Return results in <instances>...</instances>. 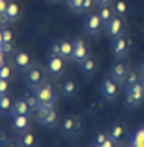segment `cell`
<instances>
[{
    "label": "cell",
    "mask_w": 144,
    "mask_h": 147,
    "mask_svg": "<svg viewBox=\"0 0 144 147\" xmlns=\"http://www.w3.org/2000/svg\"><path fill=\"white\" fill-rule=\"evenodd\" d=\"M59 46H61V57H64L66 61H72V56H74V42L67 41V39H61L59 41Z\"/></svg>",
    "instance_id": "ac0fdd59"
},
{
    "label": "cell",
    "mask_w": 144,
    "mask_h": 147,
    "mask_svg": "<svg viewBox=\"0 0 144 147\" xmlns=\"http://www.w3.org/2000/svg\"><path fill=\"white\" fill-rule=\"evenodd\" d=\"M141 84H143V87H144V79H141Z\"/></svg>",
    "instance_id": "60d3db41"
},
{
    "label": "cell",
    "mask_w": 144,
    "mask_h": 147,
    "mask_svg": "<svg viewBox=\"0 0 144 147\" xmlns=\"http://www.w3.org/2000/svg\"><path fill=\"white\" fill-rule=\"evenodd\" d=\"M89 57H90V53H89V47H87L85 41H84V39H75L74 41V56H72V61L80 65V64Z\"/></svg>",
    "instance_id": "30bf717a"
},
{
    "label": "cell",
    "mask_w": 144,
    "mask_h": 147,
    "mask_svg": "<svg viewBox=\"0 0 144 147\" xmlns=\"http://www.w3.org/2000/svg\"><path fill=\"white\" fill-rule=\"evenodd\" d=\"M66 2H69V0H66Z\"/></svg>",
    "instance_id": "ee69618b"
},
{
    "label": "cell",
    "mask_w": 144,
    "mask_h": 147,
    "mask_svg": "<svg viewBox=\"0 0 144 147\" xmlns=\"http://www.w3.org/2000/svg\"><path fill=\"white\" fill-rule=\"evenodd\" d=\"M0 79H5V80L11 79V65H8L7 62L0 65Z\"/></svg>",
    "instance_id": "f1b7e54d"
},
{
    "label": "cell",
    "mask_w": 144,
    "mask_h": 147,
    "mask_svg": "<svg viewBox=\"0 0 144 147\" xmlns=\"http://www.w3.org/2000/svg\"><path fill=\"white\" fill-rule=\"evenodd\" d=\"M49 54H53V56H61V46H59V41L51 42V46H49Z\"/></svg>",
    "instance_id": "1f68e13d"
},
{
    "label": "cell",
    "mask_w": 144,
    "mask_h": 147,
    "mask_svg": "<svg viewBox=\"0 0 144 147\" xmlns=\"http://www.w3.org/2000/svg\"><path fill=\"white\" fill-rule=\"evenodd\" d=\"M128 147H144V126L136 129L129 137Z\"/></svg>",
    "instance_id": "ffe728a7"
},
{
    "label": "cell",
    "mask_w": 144,
    "mask_h": 147,
    "mask_svg": "<svg viewBox=\"0 0 144 147\" xmlns=\"http://www.w3.org/2000/svg\"><path fill=\"white\" fill-rule=\"evenodd\" d=\"M128 74H129V67L126 65V64H116V65H113L112 72H110V77H112L116 84L123 85Z\"/></svg>",
    "instance_id": "5bb4252c"
},
{
    "label": "cell",
    "mask_w": 144,
    "mask_h": 147,
    "mask_svg": "<svg viewBox=\"0 0 144 147\" xmlns=\"http://www.w3.org/2000/svg\"><path fill=\"white\" fill-rule=\"evenodd\" d=\"M31 126V119L28 115H20V116H11V129L15 131V134L22 136L25 132L30 131Z\"/></svg>",
    "instance_id": "9c48e42d"
},
{
    "label": "cell",
    "mask_w": 144,
    "mask_h": 147,
    "mask_svg": "<svg viewBox=\"0 0 144 147\" xmlns=\"http://www.w3.org/2000/svg\"><path fill=\"white\" fill-rule=\"evenodd\" d=\"M98 90H100V95L105 100L115 101L118 98V95H120V84H116L112 77H107V79H103V82L100 84Z\"/></svg>",
    "instance_id": "52a82bcc"
},
{
    "label": "cell",
    "mask_w": 144,
    "mask_h": 147,
    "mask_svg": "<svg viewBox=\"0 0 144 147\" xmlns=\"http://www.w3.org/2000/svg\"><path fill=\"white\" fill-rule=\"evenodd\" d=\"M0 144H2V147H7L10 142L7 141V134H5V131H2V134H0Z\"/></svg>",
    "instance_id": "d590c367"
},
{
    "label": "cell",
    "mask_w": 144,
    "mask_h": 147,
    "mask_svg": "<svg viewBox=\"0 0 144 147\" xmlns=\"http://www.w3.org/2000/svg\"><path fill=\"white\" fill-rule=\"evenodd\" d=\"M11 105H13V100L10 98V95H0V111H2V116H5L7 111H10Z\"/></svg>",
    "instance_id": "cb8c5ba5"
},
{
    "label": "cell",
    "mask_w": 144,
    "mask_h": 147,
    "mask_svg": "<svg viewBox=\"0 0 144 147\" xmlns=\"http://www.w3.org/2000/svg\"><path fill=\"white\" fill-rule=\"evenodd\" d=\"M10 93V80L0 79V95Z\"/></svg>",
    "instance_id": "4dcf8cb0"
},
{
    "label": "cell",
    "mask_w": 144,
    "mask_h": 147,
    "mask_svg": "<svg viewBox=\"0 0 144 147\" xmlns=\"http://www.w3.org/2000/svg\"><path fill=\"white\" fill-rule=\"evenodd\" d=\"M92 3H93V0H85V2H84V5H82V11L89 10V8L92 7Z\"/></svg>",
    "instance_id": "f35d334b"
},
{
    "label": "cell",
    "mask_w": 144,
    "mask_h": 147,
    "mask_svg": "<svg viewBox=\"0 0 144 147\" xmlns=\"http://www.w3.org/2000/svg\"><path fill=\"white\" fill-rule=\"evenodd\" d=\"M100 28H103V23H101V18L98 13H90V15L87 16L85 23H84V30L85 33L92 34V36H95L97 33L100 31Z\"/></svg>",
    "instance_id": "7c38bea8"
},
{
    "label": "cell",
    "mask_w": 144,
    "mask_h": 147,
    "mask_svg": "<svg viewBox=\"0 0 144 147\" xmlns=\"http://www.w3.org/2000/svg\"><path fill=\"white\" fill-rule=\"evenodd\" d=\"M139 77L144 79V62H143V61L139 62Z\"/></svg>",
    "instance_id": "ab89813d"
},
{
    "label": "cell",
    "mask_w": 144,
    "mask_h": 147,
    "mask_svg": "<svg viewBox=\"0 0 144 147\" xmlns=\"http://www.w3.org/2000/svg\"><path fill=\"white\" fill-rule=\"evenodd\" d=\"M84 2H85V0H69V2H67V5L70 7V10H72V11L79 13V11H82V5H84Z\"/></svg>",
    "instance_id": "f546056e"
},
{
    "label": "cell",
    "mask_w": 144,
    "mask_h": 147,
    "mask_svg": "<svg viewBox=\"0 0 144 147\" xmlns=\"http://www.w3.org/2000/svg\"><path fill=\"white\" fill-rule=\"evenodd\" d=\"M107 139H108V132H100V134H97V137H95V146H100V144H103Z\"/></svg>",
    "instance_id": "836d02e7"
},
{
    "label": "cell",
    "mask_w": 144,
    "mask_h": 147,
    "mask_svg": "<svg viewBox=\"0 0 144 147\" xmlns=\"http://www.w3.org/2000/svg\"><path fill=\"white\" fill-rule=\"evenodd\" d=\"M18 147H36V136L33 132H25L22 136H18V142H16Z\"/></svg>",
    "instance_id": "d6986e66"
},
{
    "label": "cell",
    "mask_w": 144,
    "mask_h": 147,
    "mask_svg": "<svg viewBox=\"0 0 144 147\" xmlns=\"http://www.w3.org/2000/svg\"><path fill=\"white\" fill-rule=\"evenodd\" d=\"M124 92H126V105L129 108H138L144 103V87L141 82L133 87H128Z\"/></svg>",
    "instance_id": "8992f818"
},
{
    "label": "cell",
    "mask_w": 144,
    "mask_h": 147,
    "mask_svg": "<svg viewBox=\"0 0 144 147\" xmlns=\"http://www.w3.org/2000/svg\"><path fill=\"white\" fill-rule=\"evenodd\" d=\"M128 47H129V42H128V39H124V36L113 38L112 51H113V54H115V57L116 59L126 57V54H128Z\"/></svg>",
    "instance_id": "4fadbf2b"
},
{
    "label": "cell",
    "mask_w": 144,
    "mask_h": 147,
    "mask_svg": "<svg viewBox=\"0 0 144 147\" xmlns=\"http://www.w3.org/2000/svg\"><path fill=\"white\" fill-rule=\"evenodd\" d=\"M113 0H93V3H97L98 7H108Z\"/></svg>",
    "instance_id": "8d00e7d4"
},
{
    "label": "cell",
    "mask_w": 144,
    "mask_h": 147,
    "mask_svg": "<svg viewBox=\"0 0 144 147\" xmlns=\"http://www.w3.org/2000/svg\"><path fill=\"white\" fill-rule=\"evenodd\" d=\"M15 39V34L10 28H3L2 33H0V44H5V42H13Z\"/></svg>",
    "instance_id": "4316f807"
},
{
    "label": "cell",
    "mask_w": 144,
    "mask_h": 147,
    "mask_svg": "<svg viewBox=\"0 0 144 147\" xmlns=\"http://www.w3.org/2000/svg\"><path fill=\"white\" fill-rule=\"evenodd\" d=\"M46 74L41 67H38V65H33L26 70V72L22 74L23 77V84L26 88H31V90H38L39 87H43L46 82H48V77H46Z\"/></svg>",
    "instance_id": "6da1fadb"
},
{
    "label": "cell",
    "mask_w": 144,
    "mask_h": 147,
    "mask_svg": "<svg viewBox=\"0 0 144 147\" xmlns=\"http://www.w3.org/2000/svg\"><path fill=\"white\" fill-rule=\"evenodd\" d=\"M100 147H118V144L115 141H112V139H110V137H108L107 141L103 142V144H100Z\"/></svg>",
    "instance_id": "e575fe53"
},
{
    "label": "cell",
    "mask_w": 144,
    "mask_h": 147,
    "mask_svg": "<svg viewBox=\"0 0 144 147\" xmlns=\"http://www.w3.org/2000/svg\"><path fill=\"white\" fill-rule=\"evenodd\" d=\"M75 92H77V84H75L74 80L66 79L62 82V85H61V93H62V96L64 98H72L75 95Z\"/></svg>",
    "instance_id": "e0dca14e"
},
{
    "label": "cell",
    "mask_w": 144,
    "mask_h": 147,
    "mask_svg": "<svg viewBox=\"0 0 144 147\" xmlns=\"http://www.w3.org/2000/svg\"><path fill=\"white\" fill-rule=\"evenodd\" d=\"M10 65L15 70H18L20 74L26 72L30 67H33V59L31 56L26 53V51H22V49H16L10 54Z\"/></svg>",
    "instance_id": "3957f363"
},
{
    "label": "cell",
    "mask_w": 144,
    "mask_h": 147,
    "mask_svg": "<svg viewBox=\"0 0 144 147\" xmlns=\"http://www.w3.org/2000/svg\"><path fill=\"white\" fill-rule=\"evenodd\" d=\"M80 69L84 70V74H85V75H89V77H90V75H93V74L97 72V61L93 57L85 59L84 62L80 64Z\"/></svg>",
    "instance_id": "603a6c76"
},
{
    "label": "cell",
    "mask_w": 144,
    "mask_h": 147,
    "mask_svg": "<svg viewBox=\"0 0 144 147\" xmlns=\"http://www.w3.org/2000/svg\"><path fill=\"white\" fill-rule=\"evenodd\" d=\"M36 121L39 126H43L44 129H54L59 123V116L56 108L51 110H36Z\"/></svg>",
    "instance_id": "5b68a950"
},
{
    "label": "cell",
    "mask_w": 144,
    "mask_h": 147,
    "mask_svg": "<svg viewBox=\"0 0 144 147\" xmlns=\"http://www.w3.org/2000/svg\"><path fill=\"white\" fill-rule=\"evenodd\" d=\"M123 136H124V127H123L121 124H113L112 129L108 131V137H110L112 141H115L116 144L121 142Z\"/></svg>",
    "instance_id": "7402d4cb"
},
{
    "label": "cell",
    "mask_w": 144,
    "mask_h": 147,
    "mask_svg": "<svg viewBox=\"0 0 144 147\" xmlns=\"http://www.w3.org/2000/svg\"><path fill=\"white\" fill-rule=\"evenodd\" d=\"M118 147H121V146H118Z\"/></svg>",
    "instance_id": "f6af8a7d"
},
{
    "label": "cell",
    "mask_w": 144,
    "mask_h": 147,
    "mask_svg": "<svg viewBox=\"0 0 144 147\" xmlns=\"http://www.w3.org/2000/svg\"><path fill=\"white\" fill-rule=\"evenodd\" d=\"M67 61L64 57H61V56H53V54H49L48 57H46V72H48L49 77H53V79H59V77H62L66 72V67H67Z\"/></svg>",
    "instance_id": "277c9868"
},
{
    "label": "cell",
    "mask_w": 144,
    "mask_h": 147,
    "mask_svg": "<svg viewBox=\"0 0 144 147\" xmlns=\"http://www.w3.org/2000/svg\"><path fill=\"white\" fill-rule=\"evenodd\" d=\"M33 111H34V110L28 105V101L25 100L23 96H20V98H16V100L13 101V105H11L10 111H8V115H10V116H20V115L31 116Z\"/></svg>",
    "instance_id": "8fae6325"
},
{
    "label": "cell",
    "mask_w": 144,
    "mask_h": 147,
    "mask_svg": "<svg viewBox=\"0 0 144 147\" xmlns=\"http://www.w3.org/2000/svg\"><path fill=\"white\" fill-rule=\"evenodd\" d=\"M61 132L66 137H75L80 132V119L74 116H67L61 123Z\"/></svg>",
    "instance_id": "ba28073f"
},
{
    "label": "cell",
    "mask_w": 144,
    "mask_h": 147,
    "mask_svg": "<svg viewBox=\"0 0 144 147\" xmlns=\"http://www.w3.org/2000/svg\"><path fill=\"white\" fill-rule=\"evenodd\" d=\"M98 15L101 18V23H103V28H107L110 25V21L113 20V16L116 15L115 10H112L110 7H100V11H98Z\"/></svg>",
    "instance_id": "44dd1931"
},
{
    "label": "cell",
    "mask_w": 144,
    "mask_h": 147,
    "mask_svg": "<svg viewBox=\"0 0 144 147\" xmlns=\"http://www.w3.org/2000/svg\"><path fill=\"white\" fill-rule=\"evenodd\" d=\"M13 53V42H5V44H2V54L3 56H10V54Z\"/></svg>",
    "instance_id": "d6a6232c"
},
{
    "label": "cell",
    "mask_w": 144,
    "mask_h": 147,
    "mask_svg": "<svg viewBox=\"0 0 144 147\" xmlns=\"http://www.w3.org/2000/svg\"><path fill=\"white\" fill-rule=\"evenodd\" d=\"M36 92V98H38V108L36 110H51L56 106V100H57V95L56 90L51 84H46L43 87H39Z\"/></svg>",
    "instance_id": "7a4b0ae2"
},
{
    "label": "cell",
    "mask_w": 144,
    "mask_h": 147,
    "mask_svg": "<svg viewBox=\"0 0 144 147\" xmlns=\"http://www.w3.org/2000/svg\"><path fill=\"white\" fill-rule=\"evenodd\" d=\"M22 96L28 101V105L31 106L33 110H36V108H38V98H36V92H34V90L28 88L26 92H25V93L22 95Z\"/></svg>",
    "instance_id": "d4e9b609"
},
{
    "label": "cell",
    "mask_w": 144,
    "mask_h": 147,
    "mask_svg": "<svg viewBox=\"0 0 144 147\" xmlns=\"http://www.w3.org/2000/svg\"><path fill=\"white\" fill-rule=\"evenodd\" d=\"M7 8H8V2L7 0H0V11H2V15L7 11Z\"/></svg>",
    "instance_id": "74e56055"
},
{
    "label": "cell",
    "mask_w": 144,
    "mask_h": 147,
    "mask_svg": "<svg viewBox=\"0 0 144 147\" xmlns=\"http://www.w3.org/2000/svg\"><path fill=\"white\" fill-rule=\"evenodd\" d=\"M107 30H108V33H110V36L112 38L124 36V25H123L121 16H118V15L113 16V20L110 21V25L107 26Z\"/></svg>",
    "instance_id": "9a60e30c"
},
{
    "label": "cell",
    "mask_w": 144,
    "mask_h": 147,
    "mask_svg": "<svg viewBox=\"0 0 144 147\" xmlns=\"http://www.w3.org/2000/svg\"><path fill=\"white\" fill-rule=\"evenodd\" d=\"M113 10H115V13H116L118 16H123L124 13H126V3H124L123 0H115Z\"/></svg>",
    "instance_id": "83f0119b"
},
{
    "label": "cell",
    "mask_w": 144,
    "mask_h": 147,
    "mask_svg": "<svg viewBox=\"0 0 144 147\" xmlns=\"http://www.w3.org/2000/svg\"><path fill=\"white\" fill-rule=\"evenodd\" d=\"M18 16H20V5H18L16 2H8V8H7V11L2 15L3 21L11 23V21H15Z\"/></svg>",
    "instance_id": "2e32d148"
},
{
    "label": "cell",
    "mask_w": 144,
    "mask_h": 147,
    "mask_svg": "<svg viewBox=\"0 0 144 147\" xmlns=\"http://www.w3.org/2000/svg\"><path fill=\"white\" fill-rule=\"evenodd\" d=\"M143 62H144V57H143Z\"/></svg>",
    "instance_id": "7bdbcfd3"
},
{
    "label": "cell",
    "mask_w": 144,
    "mask_h": 147,
    "mask_svg": "<svg viewBox=\"0 0 144 147\" xmlns=\"http://www.w3.org/2000/svg\"><path fill=\"white\" fill-rule=\"evenodd\" d=\"M93 147H100V146H93Z\"/></svg>",
    "instance_id": "b9f144b4"
},
{
    "label": "cell",
    "mask_w": 144,
    "mask_h": 147,
    "mask_svg": "<svg viewBox=\"0 0 144 147\" xmlns=\"http://www.w3.org/2000/svg\"><path fill=\"white\" fill-rule=\"evenodd\" d=\"M139 82H141V77H139V74L133 72V70H129V74L126 75V80H124L123 87H124V88H128V87H133V85L139 84Z\"/></svg>",
    "instance_id": "484cf974"
}]
</instances>
